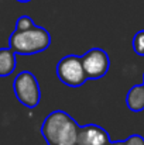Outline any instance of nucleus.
Listing matches in <instances>:
<instances>
[{"instance_id":"6","label":"nucleus","mask_w":144,"mask_h":145,"mask_svg":"<svg viewBox=\"0 0 144 145\" xmlns=\"http://www.w3.org/2000/svg\"><path fill=\"white\" fill-rule=\"evenodd\" d=\"M110 137L107 131L97 124L79 125L76 145H109Z\"/></svg>"},{"instance_id":"2","label":"nucleus","mask_w":144,"mask_h":145,"mask_svg":"<svg viewBox=\"0 0 144 145\" xmlns=\"http://www.w3.org/2000/svg\"><path fill=\"white\" fill-rule=\"evenodd\" d=\"M9 45L18 55H36L51 45V35L45 28L38 25L23 31L14 30L9 38Z\"/></svg>"},{"instance_id":"3","label":"nucleus","mask_w":144,"mask_h":145,"mask_svg":"<svg viewBox=\"0 0 144 145\" xmlns=\"http://www.w3.org/2000/svg\"><path fill=\"white\" fill-rule=\"evenodd\" d=\"M13 90L17 100L23 106L28 108H36L40 104L41 88L37 78L30 71H21L16 76L13 82Z\"/></svg>"},{"instance_id":"7","label":"nucleus","mask_w":144,"mask_h":145,"mask_svg":"<svg viewBox=\"0 0 144 145\" xmlns=\"http://www.w3.org/2000/svg\"><path fill=\"white\" fill-rule=\"evenodd\" d=\"M126 104L133 113H140L144 110V83L134 85L126 95Z\"/></svg>"},{"instance_id":"10","label":"nucleus","mask_w":144,"mask_h":145,"mask_svg":"<svg viewBox=\"0 0 144 145\" xmlns=\"http://www.w3.org/2000/svg\"><path fill=\"white\" fill-rule=\"evenodd\" d=\"M34 25H36V24H34L33 18H31L30 16L23 14V16H20V17L17 18V23H16V31L28 30V28H31V27H34Z\"/></svg>"},{"instance_id":"11","label":"nucleus","mask_w":144,"mask_h":145,"mask_svg":"<svg viewBox=\"0 0 144 145\" xmlns=\"http://www.w3.org/2000/svg\"><path fill=\"white\" fill-rule=\"evenodd\" d=\"M123 145H144V137L139 134H133L123 141Z\"/></svg>"},{"instance_id":"12","label":"nucleus","mask_w":144,"mask_h":145,"mask_svg":"<svg viewBox=\"0 0 144 145\" xmlns=\"http://www.w3.org/2000/svg\"><path fill=\"white\" fill-rule=\"evenodd\" d=\"M109 145H123V141H110Z\"/></svg>"},{"instance_id":"9","label":"nucleus","mask_w":144,"mask_h":145,"mask_svg":"<svg viewBox=\"0 0 144 145\" xmlns=\"http://www.w3.org/2000/svg\"><path fill=\"white\" fill-rule=\"evenodd\" d=\"M132 45H133V49L137 55L144 56V30L136 33V35L133 37Z\"/></svg>"},{"instance_id":"4","label":"nucleus","mask_w":144,"mask_h":145,"mask_svg":"<svg viewBox=\"0 0 144 145\" xmlns=\"http://www.w3.org/2000/svg\"><path fill=\"white\" fill-rule=\"evenodd\" d=\"M57 76L69 88H79L88 80L82 65V58L78 55H65L61 58L57 63Z\"/></svg>"},{"instance_id":"13","label":"nucleus","mask_w":144,"mask_h":145,"mask_svg":"<svg viewBox=\"0 0 144 145\" xmlns=\"http://www.w3.org/2000/svg\"><path fill=\"white\" fill-rule=\"evenodd\" d=\"M18 3H28V1H31V0H17Z\"/></svg>"},{"instance_id":"14","label":"nucleus","mask_w":144,"mask_h":145,"mask_svg":"<svg viewBox=\"0 0 144 145\" xmlns=\"http://www.w3.org/2000/svg\"><path fill=\"white\" fill-rule=\"evenodd\" d=\"M143 83H144V76H143Z\"/></svg>"},{"instance_id":"8","label":"nucleus","mask_w":144,"mask_h":145,"mask_svg":"<svg viewBox=\"0 0 144 145\" xmlns=\"http://www.w3.org/2000/svg\"><path fill=\"white\" fill-rule=\"evenodd\" d=\"M16 52L10 48H0V78L10 76L14 73L17 62H16Z\"/></svg>"},{"instance_id":"1","label":"nucleus","mask_w":144,"mask_h":145,"mask_svg":"<svg viewBox=\"0 0 144 145\" xmlns=\"http://www.w3.org/2000/svg\"><path fill=\"white\" fill-rule=\"evenodd\" d=\"M79 125L65 111L49 113L41 125V135L48 145H76Z\"/></svg>"},{"instance_id":"5","label":"nucleus","mask_w":144,"mask_h":145,"mask_svg":"<svg viewBox=\"0 0 144 145\" xmlns=\"http://www.w3.org/2000/svg\"><path fill=\"white\" fill-rule=\"evenodd\" d=\"M82 58V65L88 79H102L110 68V58L102 48H91Z\"/></svg>"}]
</instances>
